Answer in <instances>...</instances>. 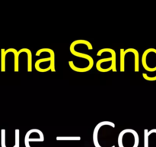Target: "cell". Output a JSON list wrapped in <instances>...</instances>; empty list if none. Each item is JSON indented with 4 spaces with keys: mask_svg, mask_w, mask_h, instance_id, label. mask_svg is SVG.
<instances>
[{
    "mask_svg": "<svg viewBox=\"0 0 156 147\" xmlns=\"http://www.w3.org/2000/svg\"><path fill=\"white\" fill-rule=\"evenodd\" d=\"M139 141L138 133L132 129H125L120 132L118 136V145L120 147H137Z\"/></svg>",
    "mask_w": 156,
    "mask_h": 147,
    "instance_id": "6da1fadb",
    "label": "cell"
},
{
    "mask_svg": "<svg viewBox=\"0 0 156 147\" xmlns=\"http://www.w3.org/2000/svg\"><path fill=\"white\" fill-rule=\"evenodd\" d=\"M142 64L147 71L156 72V49L149 48L145 51L142 57Z\"/></svg>",
    "mask_w": 156,
    "mask_h": 147,
    "instance_id": "7a4b0ae2",
    "label": "cell"
},
{
    "mask_svg": "<svg viewBox=\"0 0 156 147\" xmlns=\"http://www.w3.org/2000/svg\"><path fill=\"white\" fill-rule=\"evenodd\" d=\"M69 49H70V52L73 54V55H74V56H76V57H79V58H85V59H86L87 61H88V64H89L88 68H89V70H91V69L92 68L93 65H94V60H93V58H91V55L76 51L75 50V45H73V44H71V45H70Z\"/></svg>",
    "mask_w": 156,
    "mask_h": 147,
    "instance_id": "3957f363",
    "label": "cell"
},
{
    "mask_svg": "<svg viewBox=\"0 0 156 147\" xmlns=\"http://www.w3.org/2000/svg\"><path fill=\"white\" fill-rule=\"evenodd\" d=\"M9 52H12L14 54V58H15V67H14V70H15V72H18V70H19V55H18V51L15 48H9L5 51V55H7Z\"/></svg>",
    "mask_w": 156,
    "mask_h": 147,
    "instance_id": "277c9868",
    "label": "cell"
},
{
    "mask_svg": "<svg viewBox=\"0 0 156 147\" xmlns=\"http://www.w3.org/2000/svg\"><path fill=\"white\" fill-rule=\"evenodd\" d=\"M21 52H25L27 55V72L32 71V54L30 49L27 48H21V50L18 51V55Z\"/></svg>",
    "mask_w": 156,
    "mask_h": 147,
    "instance_id": "5b68a950",
    "label": "cell"
},
{
    "mask_svg": "<svg viewBox=\"0 0 156 147\" xmlns=\"http://www.w3.org/2000/svg\"><path fill=\"white\" fill-rule=\"evenodd\" d=\"M44 134H43L42 132L39 133L37 136H34V138H29L25 136V139H24V141H25V144H29L30 142H34V141H39V142H41V141H44Z\"/></svg>",
    "mask_w": 156,
    "mask_h": 147,
    "instance_id": "8992f818",
    "label": "cell"
},
{
    "mask_svg": "<svg viewBox=\"0 0 156 147\" xmlns=\"http://www.w3.org/2000/svg\"><path fill=\"white\" fill-rule=\"evenodd\" d=\"M5 49H1V71H5V57L6 55L5 54Z\"/></svg>",
    "mask_w": 156,
    "mask_h": 147,
    "instance_id": "52a82bcc",
    "label": "cell"
},
{
    "mask_svg": "<svg viewBox=\"0 0 156 147\" xmlns=\"http://www.w3.org/2000/svg\"><path fill=\"white\" fill-rule=\"evenodd\" d=\"M1 145L2 147H6L5 145V130H1Z\"/></svg>",
    "mask_w": 156,
    "mask_h": 147,
    "instance_id": "ba28073f",
    "label": "cell"
},
{
    "mask_svg": "<svg viewBox=\"0 0 156 147\" xmlns=\"http://www.w3.org/2000/svg\"><path fill=\"white\" fill-rule=\"evenodd\" d=\"M80 137H76V136H73V137H70V136H67V137H57L56 139L57 140H79Z\"/></svg>",
    "mask_w": 156,
    "mask_h": 147,
    "instance_id": "9c48e42d",
    "label": "cell"
},
{
    "mask_svg": "<svg viewBox=\"0 0 156 147\" xmlns=\"http://www.w3.org/2000/svg\"><path fill=\"white\" fill-rule=\"evenodd\" d=\"M15 147H19V130L18 129H16L15 131Z\"/></svg>",
    "mask_w": 156,
    "mask_h": 147,
    "instance_id": "30bf717a",
    "label": "cell"
}]
</instances>
